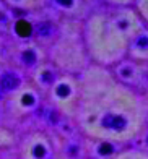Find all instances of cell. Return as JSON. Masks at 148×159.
Returning a JSON list of instances; mask_svg holds the SVG:
<instances>
[{
	"label": "cell",
	"mask_w": 148,
	"mask_h": 159,
	"mask_svg": "<svg viewBox=\"0 0 148 159\" xmlns=\"http://www.w3.org/2000/svg\"><path fill=\"white\" fill-rule=\"evenodd\" d=\"M23 104L25 106H33L34 104V98L31 94H25L23 96Z\"/></svg>",
	"instance_id": "cell-8"
},
{
	"label": "cell",
	"mask_w": 148,
	"mask_h": 159,
	"mask_svg": "<svg viewBox=\"0 0 148 159\" xmlns=\"http://www.w3.org/2000/svg\"><path fill=\"white\" fill-rule=\"evenodd\" d=\"M16 33L20 36H23V38H28V36L31 34V25L25 20H20L16 23Z\"/></svg>",
	"instance_id": "cell-3"
},
{
	"label": "cell",
	"mask_w": 148,
	"mask_h": 159,
	"mask_svg": "<svg viewBox=\"0 0 148 159\" xmlns=\"http://www.w3.org/2000/svg\"><path fill=\"white\" fill-rule=\"evenodd\" d=\"M57 2H59L60 5H65V7H70V5H72V2H73V0H57Z\"/></svg>",
	"instance_id": "cell-10"
},
{
	"label": "cell",
	"mask_w": 148,
	"mask_h": 159,
	"mask_svg": "<svg viewBox=\"0 0 148 159\" xmlns=\"http://www.w3.org/2000/svg\"><path fill=\"white\" fill-rule=\"evenodd\" d=\"M23 60H25V63H34L36 55H34V52H31V50H26L23 54Z\"/></svg>",
	"instance_id": "cell-4"
},
{
	"label": "cell",
	"mask_w": 148,
	"mask_h": 159,
	"mask_svg": "<svg viewBox=\"0 0 148 159\" xmlns=\"http://www.w3.org/2000/svg\"><path fill=\"white\" fill-rule=\"evenodd\" d=\"M0 84H2V88L5 91H10V89L16 88V86L20 84V80L15 75H12V73H5L2 76V80H0Z\"/></svg>",
	"instance_id": "cell-1"
},
{
	"label": "cell",
	"mask_w": 148,
	"mask_h": 159,
	"mask_svg": "<svg viewBox=\"0 0 148 159\" xmlns=\"http://www.w3.org/2000/svg\"><path fill=\"white\" fill-rule=\"evenodd\" d=\"M49 33H51V26H49V23H42V25L39 26V34L47 36Z\"/></svg>",
	"instance_id": "cell-5"
},
{
	"label": "cell",
	"mask_w": 148,
	"mask_h": 159,
	"mask_svg": "<svg viewBox=\"0 0 148 159\" xmlns=\"http://www.w3.org/2000/svg\"><path fill=\"white\" fill-rule=\"evenodd\" d=\"M103 124L106 127H111V128H124L125 127V120L122 117H116V115H106L103 119Z\"/></svg>",
	"instance_id": "cell-2"
},
{
	"label": "cell",
	"mask_w": 148,
	"mask_h": 159,
	"mask_svg": "<svg viewBox=\"0 0 148 159\" xmlns=\"http://www.w3.org/2000/svg\"><path fill=\"white\" fill-rule=\"evenodd\" d=\"M68 93H70V89H68V86H65V84H60L57 88V94L59 96H67Z\"/></svg>",
	"instance_id": "cell-6"
},
{
	"label": "cell",
	"mask_w": 148,
	"mask_h": 159,
	"mask_svg": "<svg viewBox=\"0 0 148 159\" xmlns=\"http://www.w3.org/2000/svg\"><path fill=\"white\" fill-rule=\"evenodd\" d=\"M44 154H46L44 146H41V144H39V146H36V148H34V156H36V157H42Z\"/></svg>",
	"instance_id": "cell-7"
},
{
	"label": "cell",
	"mask_w": 148,
	"mask_h": 159,
	"mask_svg": "<svg viewBox=\"0 0 148 159\" xmlns=\"http://www.w3.org/2000/svg\"><path fill=\"white\" fill-rule=\"evenodd\" d=\"M42 78H44V81H52V76H51V73H49V71H46Z\"/></svg>",
	"instance_id": "cell-11"
},
{
	"label": "cell",
	"mask_w": 148,
	"mask_h": 159,
	"mask_svg": "<svg viewBox=\"0 0 148 159\" xmlns=\"http://www.w3.org/2000/svg\"><path fill=\"white\" fill-rule=\"evenodd\" d=\"M99 151H101V154H109L112 151V146L111 144H103V146L99 148Z\"/></svg>",
	"instance_id": "cell-9"
}]
</instances>
